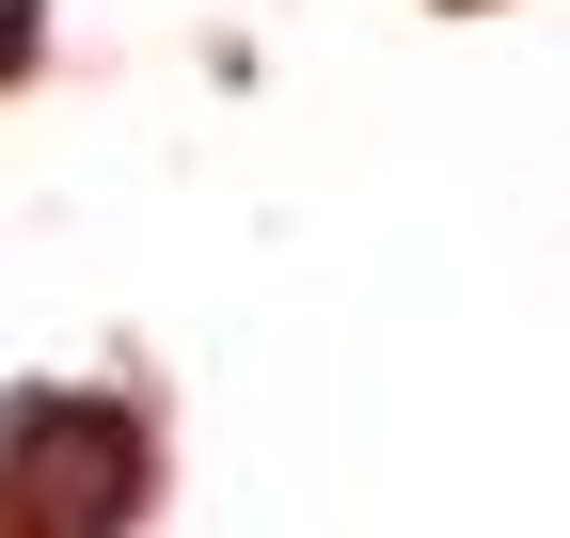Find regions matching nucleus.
Here are the masks:
<instances>
[{
	"label": "nucleus",
	"mask_w": 570,
	"mask_h": 538,
	"mask_svg": "<svg viewBox=\"0 0 570 538\" xmlns=\"http://www.w3.org/2000/svg\"><path fill=\"white\" fill-rule=\"evenodd\" d=\"M142 507V428L111 396H17L0 428V522L17 538H127Z\"/></svg>",
	"instance_id": "nucleus-1"
}]
</instances>
